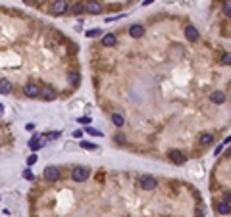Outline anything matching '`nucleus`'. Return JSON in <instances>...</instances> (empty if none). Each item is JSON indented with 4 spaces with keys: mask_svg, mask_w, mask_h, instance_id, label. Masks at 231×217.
Masks as SVG:
<instances>
[{
    "mask_svg": "<svg viewBox=\"0 0 231 217\" xmlns=\"http://www.w3.org/2000/svg\"><path fill=\"white\" fill-rule=\"evenodd\" d=\"M139 186L145 188V190H154L158 186V181L152 175H142V177H139Z\"/></svg>",
    "mask_w": 231,
    "mask_h": 217,
    "instance_id": "obj_1",
    "label": "nucleus"
},
{
    "mask_svg": "<svg viewBox=\"0 0 231 217\" xmlns=\"http://www.w3.org/2000/svg\"><path fill=\"white\" fill-rule=\"evenodd\" d=\"M71 179L77 181V182L87 181V179H89V169H87V167H75V169L71 171Z\"/></svg>",
    "mask_w": 231,
    "mask_h": 217,
    "instance_id": "obj_2",
    "label": "nucleus"
},
{
    "mask_svg": "<svg viewBox=\"0 0 231 217\" xmlns=\"http://www.w3.org/2000/svg\"><path fill=\"white\" fill-rule=\"evenodd\" d=\"M23 92H25V96H29V98H37V96L41 94V88H39L37 83H27L25 88H23Z\"/></svg>",
    "mask_w": 231,
    "mask_h": 217,
    "instance_id": "obj_3",
    "label": "nucleus"
},
{
    "mask_svg": "<svg viewBox=\"0 0 231 217\" xmlns=\"http://www.w3.org/2000/svg\"><path fill=\"white\" fill-rule=\"evenodd\" d=\"M65 10H68V2H65V0H56V2L52 4V14L54 16H62Z\"/></svg>",
    "mask_w": 231,
    "mask_h": 217,
    "instance_id": "obj_4",
    "label": "nucleus"
},
{
    "mask_svg": "<svg viewBox=\"0 0 231 217\" xmlns=\"http://www.w3.org/2000/svg\"><path fill=\"white\" fill-rule=\"evenodd\" d=\"M85 10H87L89 14H100V12H102V4L96 2V0H91V2L85 4Z\"/></svg>",
    "mask_w": 231,
    "mask_h": 217,
    "instance_id": "obj_5",
    "label": "nucleus"
},
{
    "mask_svg": "<svg viewBox=\"0 0 231 217\" xmlns=\"http://www.w3.org/2000/svg\"><path fill=\"white\" fill-rule=\"evenodd\" d=\"M45 179H46V181H58V179H60L58 167H46V169H45Z\"/></svg>",
    "mask_w": 231,
    "mask_h": 217,
    "instance_id": "obj_6",
    "label": "nucleus"
},
{
    "mask_svg": "<svg viewBox=\"0 0 231 217\" xmlns=\"http://www.w3.org/2000/svg\"><path fill=\"white\" fill-rule=\"evenodd\" d=\"M170 159H171V162L173 163H177V165H181V163H185V156L179 152V150H170Z\"/></svg>",
    "mask_w": 231,
    "mask_h": 217,
    "instance_id": "obj_7",
    "label": "nucleus"
},
{
    "mask_svg": "<svg viewBox=\"0 0 231 217\" xmlns=\"http://www.w3.org/2000/svg\"><path fill=\"white\" fill-rule=\"evenodd\" d=\"M185 37L189 39L191 42H195V40H199V31H196V27H193V25H189L185 29Z\"/></svg>",
    "mask_w": 231,
    "mask_h": 217,
    "instance_id": "obj_8",
    "label": "nucleus"
},
{
    "mask_svg": "<svg viewBox=\"0 0 231 217\" xmlns=\"http://www.w3.org/2000/svg\"><path fill=\"white\" fill-rule=\"evenodd\" d=\"M142 33H145V27H142V25H131L129 27V35L133 39H141Z\"/></svg>",
    "mask_w": 231,
    "mask_h": 217,
    "instance_id": "obj_9",
    "label": "nucleus"
},
{
    "mask_svg": "<svg viewBox=\"0 0 231 217\" xmlns=\"http://www.w3.org/2000/svg\"><path fill=\"white\" fill-rule=\"evenodd\" d=\"M41 94L45 100H54L56 98V90H54L52 87H45V88H41Z\"/></svg>",
    "mask_w": 231,
    "mask_h": 217,
    "instance_id": "obj_10",
    "label": "nucleus"
},
{
    "mask_svg": "<svg viewBox=\"0 0 231 217\" xmlns=\"http://www.w3.org/2000/svg\"><path fill=\"white\" fill-rule=\"evenodd\" d=\"M225 98H227V96L222 92V90H216V92H212V94H210V100L214 102V104H224Z\"/></svg>",
    "mask_w": 231,
    "mask_h": 217,
    "instance_id": "obj_11",
    "label": "nucleus"
},
{
    "mask_svg": "<svg viewBox=\"0 0 231 217\" xmlns=\"http://www.w3.org/2000/svg\"><path fill=\"white\" fill-rule=\"evenodd\" d=\"M12 90V83L8 79H0V94H10Z\"/></svg>",
    "mask_w": 231,
    "mask_h": 217,
    "instance_id": "obj_12",
    "label": "nucleus"
},
{
    "mask_svg": "<svg viewBox=\"0 0 231 217\" xmlns=\"http://www.w3.org/2000/svg\"><path fill=\"white\" fill-rule=\"evenodd\" d=\"M29 148H31V150H33V152H37V150H41V148H42V140L39 139V136H33V139L29 140Z\"/></svg>",
    "mask_w": 231,
    "mask_h": 217,
    "instance_id": "obj_13",
    "label": "nucleus"
},
{
    "mask_svg": "<svg viewBox=\"0 0 231 217\" xmlns=\"http://www.w3.org/2000/svg\"><path fill=\"white\" fill-rule=\"evenodd\" d=\"M116 35H114V33H108V35H104L102 37V44H104V46H114V44H116Z\"/></svg>",
    "mask_w": 231,
    "mask_h": 217,
    "instance_id": "obj_14",
    "label": "nucleus"
},
{
    "mask_svg": "<svg viewBox=\"0 0 231 217\" xmlns=\"http://www.w3.org/2000/svg\"><path fill=\"white\" fill-rule=\"evenodd\" d=\"M212 140H214V136H212L210 133H202V134H200V139H199L200 146H208V144H212Z\"/></svg>",
    "mask_w": 231,
    "mask_h": 217,
    "instance_id": "obj_15",
    "label": "nucleus"
},
{
    "mask_svg": "<svg viewBox=\"0 0 231 217\" xmlns=\"http://www.w3.org/2000/svg\"><path fill=\"white\" fill-rule=\"evenodd\" d=\"M216 210H218V213H222V215H227V213H229V202H218Z\"/></svg>",
    "mask_w": 231,
    "mask_h": 217,
    "instance_id": "obj_16",
    "label": "nucleus"
},
{
    "mask_svg": "<svg viewBox=\"0 0 231 217\" xmlns=\"http://www.w3.org/2000/svg\"><path fill=\"white\" fill-rule=\"evenodd\" d=\"M112 121H114V125H118V127H122V125L125 123V119H123L122 113H112Z\"/></svg>",
    "mask_w": 231,
    "mask_h": 217,
    "instance_id": "obj_17",
    "label": "nucleus"
},
{
    "mask_svg": "<svg viewBox=\"0 0 231 217\" xmlns=\"http://www.w3.org/2000/svg\"><path fill=\"white\" fill-rule=\"evenodd\" d=\"M71 12L77 16V14H81V12H85V4L83 2H75L73 6H71Z\"/></svg>",
    "mask_w": 231,
    "mask_h": 217,
    "instance_id": "obj_18",
    "label": "nucleus"
},
{
    "mask_svg": "<svg viewBox=\"0 0 231 217\" xmlns=\"http://www.w3.org/2000/svg\"><path fill=\"white\" fill-rule=\"evenodd\" d=\"M68 79H70V83L77 85V83H79V73H77V71H70L68 73Z\"/></svg>",
    "mask_w": 231,
    "mask_h": 217,
    "instance_id": "obj_19",
    "label": "nucleus"
},
{
    "mask_svg": "<svg viewBox=\"0 0 231 217\" xmlns=\"http://www.w3.org/2000/svg\"><path fill=\"white\" fill-rule=\"evenodd\" d=\"M79 144H81V148H85V150H96V144H91V142H85V140H81Z\"/></svg>",
    "mask_w": 231,
    "mask_h": 217,
    "instance_id": "obj_20",
    "label": "nucleus"
},
{
    "mask_svg": "<svg viewBox=\"0 0 231 217\" xmlns=\"http://www.w3.org/2000/svg\"><path fill=\"white\" fill-rule=\"evenodd\" d=\"M85 133H89V134H93V136H102L100 131H96V129H93V127H85Z\"/></svg>",
    "mask_w": 231,
    "mask_h": 217,
    "instance_id": "obj_21",
    "label": "nucleus"
},
{
    "mask_svg": "<svg viewBox=\"0 0 231 217\" xmlns=\"http://www.w3.org/2000/svg\"><path fill=\"white\" fill-rule=\"evenodd\" d=\"M100 33H102L100 29H91L89 33H87V37H98V35H100Z\"/></svg>",
    "mask_w": 231,
    "mask_h": 217,
    "instance_id": "obj_22",
    "label": "nucleus"
},
{
    "mask_svg": "<svg viewBox=\"0 0 231 217\" xmlns=\"http://www.w3.org/2000/svg\"><path fill=\"white\" fill-rule=\"evenodd\" d=\"M224 12H225V16H229V14H231V6H229V0H225V4H224Z\"/></svg>",
    "mask_w": 231,
    "mask_h": 217,
    "instance_id": "obj_23",
    "label": "nucleus"
},
{
    "mask_svg": "<svg viewBox=\"0 0 231 217\" xmlns=\"http://www.w3.org/2000/svg\"><path fill=\"white\" fill-rule=\"evenodd\" d=\"M23 177H25L27 181H31V179H33V173H31V169H25V171H23Z\"/></svg>",
    "mask_w": 231,
    "mask_h": 217,
    "instance_id": "obj_24",
    "label": "nucleus"
},
{
    "mask_svg": "<svg viewBox=\"0 0 231 217\" xmlns=\"http://www.w3.org/2000/svg\"><path fill=\"white\" fill-rule=\"evenodd\" d=\"M222 60H224V64H229V62H231V56H229V52H225V54L222 56Z\"/></svg>",
    "mask_w": 231,
    "mask_h": 217,
    "instance_id": "obj_25",
    "label": "nucleus"
},
{
    "mask_svg": "<svg viewBox=\"0 0 231 217\" xmlns=\"http://www.w3.org/2000/svg\"><path fill=\"white\" fill-rule=\"evenodd\" d=\"M27 163H29V165L37 163V156H29V158H27Z\"/></svg>",
    "mask_w": 231,
    "mask_h": 217,
    "instance_id": "obj_26",
    "label": "nucleus"
},
{
    "mask_svg": "<svg viewBox=\"0 0 231 217\" xmlns=\"http://www.w3.org/2000/svg\"><path fill=\"white\" fill-rule=\"evenodd\" d=\"M60 133H46V139H58Z\"/></svg>",
    "mask_w": 231,
    "mask_h": 217,
    "instance_id": "obj_27",
    "label": "nucleus"
},
{
    "mask_svg": "<svg viewBox=\"0 0 231 217\" xmlns=\"http://www.w3.org/2000/svg\"><path fill=\"white\" fill-rule=\"evenodd\" d=\"M114 140H118V142H125V136H123V134H118V136H114Z\"/></svg>",
    "mask_w": 231,
    "mask_h": 217,
    "instance_id": "obj_28",
    "label": "nucleus"
},
{
    "mask_svg": "<svg viewBox=\"0 0 231 217\" xmlns=\"http://www.w3.org/2000/svg\"><path fill=\"white\" fill-rule=\"evenodd\" d=\"M79 121H81V123H91V117H81Z\"/></svg>",
    "mask_w": 231,
    "mask_h": 217,
    "instance_id": "obj_29",
    "label": "nucleus"
},
{
    "mask_svg": "<svg viewBox=\"0 0 231 217\" xmlns=\"http://www.w3.org/2000/svg\"><path fill=\"white\" fill-rule=\"evenodd\" d=\"M35 129V123H27V131H33Z\"/></svg>",
    "mask_w": 231,
    "mask_h": 217,
    "instance_id": "obj_30",
    "label": "nucleus"
},
{
    "mask_svg": "<svg viewBox=\"0 0 231 217\" xmlns=\"http://www.w3.org/2000/svg\"><path fill=\"white\" fill-rule=\"evenodd\" d=\"M81 134H83L81 131H73V136H75V139H79V136H81Z\"/></svg>",
    "mask_w": 231,
    "mask_h": 217,
    "instance_id": "obj_31",
    "label": "nucleus"
},
{
    "mask_svg": "<svg viewBox=\"0 0 231 217\" xmlns=\"http://www.w3.org/2000/svg\"><path fill=\"white\" fill-rule=\"evenodd\" d=\"M152 2H154V0H145L142 4H145V6H148V4H152Z\"/></svg>",
    "mask_w": 231,
    "mask_h": 217,
    "instance_id": "obj_32",
    "label": "nucleus"
},
{
    "mask_svg": "<svg viewBox=\"0 0 231 217\" xmlns=\"http://www.w3.org/2000/svg\"><path fill=\"white\" fill-rule=\"evenodd\" d=\"M25 2H27V4H35V2H37V0H25Z\"/></svg>",
    "mask_w": 231,
    "mask_h": 217,
    "instance_id": "obj_33",
    "label": "nucleus"
},
{
    "mask_svg": "<svg viewBox=\"0 0 231 217\" xmlns=\"http://www.w3.org/2000/svg\"><path fill=\"white\" fill-rule=\"evenodd\" d=\"M2 113H4V106H2V104H0V116H2Z\"/></svg>",
    "mask_w": 231,
    "mask_h": 217,
    "instance_id": "obj_34",
    "label": "nucleus"
}]
</instances>
